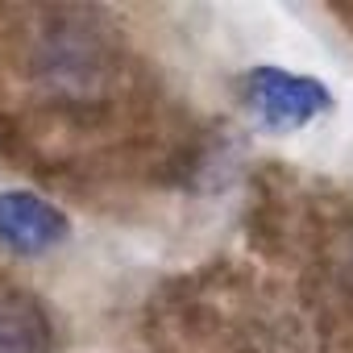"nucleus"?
Here are the masks:
<instances>
[{
  "label": "nucleus",
  "instance_id": "nucleus-1",
  "mask_svg": "<svg viewBox=\"0 0 353 353\" xmlns=\"http://www.w3.org/2000/svg\"><path fill=\"white\" fill-rule=\"evenodd\" d=\"M237 100L262 133H279V137L316 125L332 108V92L316 75H303L279 63H254L250 71H241Z\"/></svg>",
  "mask_w": 353,
  "mask_h": 353
},
{
  "label": "nucleus",
  "instance_id": "nucleus-2",
  "mask_svg": "<svg viewBox=\"0 0 353 353\" xmlns=\"http://www.w3.org/2000/svg\"><path fill=\"white\" fill-rule=\"evenodd\" d=\"M30 63H34V75L42 79V88L63 100L96 96L112 71L108 42L100 38V30H92L79 17H63L50 30H42Z\"/></svg>",
  "mask_w": 353,
  "mask_h": 353
},
{
  "label": "nucleus",
  "instance_id": "nucleus-3",
  "mask_svg": "<svg viewBox=\"0 0 353 353\" xmlns=\"http://www.w3.org/2000/svg\"><path fill=\"white\" fill-rule=\"evenodd\" d=\"M71 233L67 212L30 188L0 192V250L9 258H38L63 245Z\"/></svg>",
  "mask_w": 353,
  "mask_h": 353
},
{
  "label": "nucleus",
  "instance_id": "nucleus-4",
  "mask_svg": "<svg viewBox=\"0 0 353 353\" xmlns=\"http://www.w3.org/2000/svg\"><path fill=\"white\" fill-rule=\"evenodd\" d=\"M50 312L21 287L0 283V353H54Z\"/></svg>",
  "mask_w": 353,
  "mask_h": 353
}]
</instances>
